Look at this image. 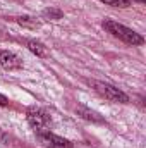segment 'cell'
Instances as JSON below:
<instances>
[{"label": "cell", "mask_w": 146, "mask_h": 148, "mask_svg": "<svg viewBox=\"0 0 146 148\" xmlns=\"http://www.w3.org/2000/svg\"><path fill=\"white\" fill-rule=\"evenodd\" d=\"M103 28H105L108 33H112L113 36H117L119 40H122L124 43H127V45L136 47V45H143V43H145V38L141 36L139 33L132 31L131 28H127V26H124V24H120V23H117V21L105 19V21H103Z\"/></svg>", "instance_id": "cell-1"}, {"label": "cell", "mask_w": 146, "mask_h": 148, "mask_svg": "<svg viewBox=\"0 0 146 148\" xmlns=\"http://www.w3.org/2000/svg\"><path fill=\"white\" fill-rule=\"evenodd\" d=\"M26 117H28V122L29 126L36 131L38 134H43L46 131H50V115L43 109H38V107H29L28 112H26Z\"/></svg>", "instance_id": "cell-2"}, {"label": "cell", "mask_w": 146, "mask_h": 148, "mask_svg": "<svg viewBox=\"0 0 146 148\" xmlns=\"http://www.w3.org/2000/svg\"><path fill=\"white\" fill-rule=\"evenodd\" d=\"M91 84L95 86V90H96L102 97H105L110 102H117V103H127V102H129V97H127L122 90L115 88L113 84L102 83V81H93Z\"/></svg>", "instance_id": "cell-3"}, {"label": "cell", "mask_w": 146, "mask_h": 148, "mask_svg": "<svg viewBox=\"0 0 146 148\" xmlns=\"http://www.w3.org/2000/svg\"><path fill=\"white\" fill-rule=\"evenodd\" d=\"M38 136L41 138V141H43L46 147H50V148H72V143H71L69 140L60 138V136H57V134H52L50 131H46V133H43V134H38Z\"/></svg>", "instance_id": "cell-4"}, {"label": "cell", "mask_w": 146, "mask_h": 148, "mask_svg": "<svg viewBox=\"0 0 146 148\" xmlns=\"http://www.w3.org/2000/svg\"><path fill=\"white\" fill-rule=\"evenodd\" d=\"M0 66L3 69H7V71H14V69H21L23 67V60L16 53L3 50V52H0Z\"/></svg>", "instance_id": "cell-5"}, {"label": "cell", "mask_w": 146, "mask_h": 148, "mask_svg": "<svg viewBox=\"0 0 146 148\" xmlns=\"http://www.w3.org/2000/svg\"><path fill=\"white\" fill-rule=\"evenodd\" d=\"M28 48H29V52H33L36 57H46V55H48L46 47H45L41 41H36V40H29V41H28Z\"/></svg>", "instance_id": "cell-6"}, {"label": "cell", "mask_w": 146, "mask_h": 148, "mask_svg": "<svg viewBox=\"0 0 146 148\" xmlns=\"http://www.w3.org/2000/svg\"><path fill=\"white\" fill-rule=\"evenodd\" d=\"M77 112H79V115H81V117H84L86 121H93V122H102V121H103L96 112L89 110V109H86V107H79Z\"/></svg>", "instance_id": "cell-7"}, {"label": "cell", "mask_w": 146, "mask_h": 148, "mask_svg": "<svg viewBox=\"0 0 146 148\" xmlns=\"http://www.w3.org/2000/svg\"><path fill=\"white\" fill-rule=\"evenodd\" d=\"M17 23H19L21 26H24V28H33V29L40 26V23H38L36 19H33V17H29V16H23V17H19Z\"/></svg>", "instance_id": "cell-8"}, {"label": "cell", "mask_w": 146, "mask_h": 148, "mask_svg": "<svg viewBox=\"0 0 146 148\" xmlns=\"http://www.w3.org/2000/svg\"><path fill=\"white\" fill-rule=\"evenodd\" d=\"M107 5H112V7H129L131 5V0H100Z\"/></svg>", "instance_id": "cell-9"}, {"label": "cell", "mask_w": 146, "mask_h": 148, "mask_svg": "<svg viewBox=\"0 0 146 148\" xmlns=\"http://www.w3.org/2000/svg\"><path fill=\"white\" fill-rule=\"evenodd\" d=\"M43 16L50 17V19H60L62 17V10H59V9H46V10H43Z\"/></svg>", "instance_id": "cell-10"}, {"label": "cell", "mask_w": 146, "mask_h": 148, "mask_svg": "<svg viewBox=\"0 0 146 148\" xmlns=\"http://www.w3.org/2000/svg\"><path fill=\"white\" fill-rule=\"evenodd\" d=\"M9 103V100H7V97H3L2 93H0V107H5Z\"/></svg>", "instance_id": "cell-11"}]
</instances>
